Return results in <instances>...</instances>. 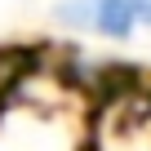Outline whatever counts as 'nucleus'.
I'll use <instances>...</instances> for the list:
<instances>
[{"label": "nucleus", "mask_w": 151, "mask_h": 151, "mask_svg": "<svg viewBox=\"0 0 151 151\" xmlns=\"http://www.w3.org/2000/svg\"><path fill=\"white\" fill-rule=\"evenodd\" d=\"M0 151H85L76 98L53 89L45 67H9L0 85Z\"/></svg>", "instance_id": "1"}, {"label": "nucleus", "mask_w": 151, "mask_h": 151, "mask_svg": "<svg viewBox=\"0 0 151 151\" xmlns=\"http://www.w3.org/2000/svg\"><path fill=\"white\" fill-rule=\"evenodd\" d=\"M53 22H62L67 31L124 40L133 36V27H151V0H58Z\"/></svg>", "instance_id": "2"}, {"label": "nucleus", "mask_w": 151, "mask_h": 151, "mask_svg": "<svg viewBox=\"0 0 151 151\" xmlns=\"http://www.w3.org/2000/svg\"><path fill=\"white\" fill-rule=\"evenodd\" d=\"M5 76H9V67H5V62H0V85H5Z\"/></svg>", "instance_id": "3"}]
</instances>
